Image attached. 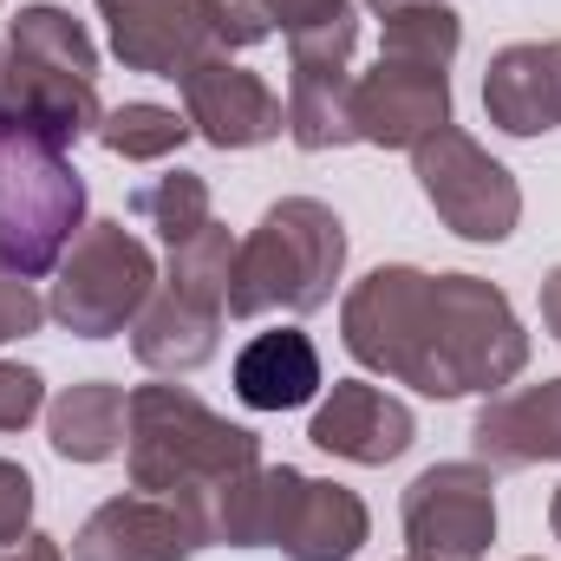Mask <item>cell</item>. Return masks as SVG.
I'll return each mask as SVG.
<instances>
[{"label":"cell","instance_id":"cell-1","mask_svg":"<svg viewBox=\"0 0 561 561\" xmlns=\"http://www.w3.org/2000/svg\"><path fill=\"white\" fill-rule=\"evenodd\" d=\"M340 346L419 399L503 392L529 366V333L510 294L483 275H424L412 262H379L340 300Z\"/></svg>","mask_w":561,"mask_h":561},{"label":"cell","instance_id":"cell-2","mask_svg":"<svg viewBox=\"0 0 561 561\" xmlns=\"http://www.w3.org/2000/svg\"><path fill=\"white\" fill-rule=\"evenodd\" d=\"M262 463V437L249 424H229L216 405H203L190 386H138L131 424H125V470L131 490L163 503H196L216 483Z\"/></svg>","mask_w":561,"mask_h":561},{"label":"cell","instance_id":"cell-3","mask_svg":"<svg viewBox=\"0 0 561 561\" xmlns=\"http://www.w3.org/2000/svg\"><path fill=\"white\" fill-rule=\"evenodd\" d=\"M346 275V222L320 196H280L236 242L229 268V320L262 313H320Z\"/></svg>","mask_w":561,"mask_h":561},{"label":"cell","instance_id":"cell-4","mask_svg":"<svg viewBox=\"0 0 561 561\" xmlns=\"http://www.w3.org/2000/svg\"><path fill=\"white\" fill-rule=\"evenodd\" d=\"M85 229V176L72 150L39 138H0V268L39 280Z\"/></svg>","mask_w":561,"mask_h":561},{"label":"cell","instance_id":"cell-5","mask_svg":"<svg viewBox=\"0 0 561 561\" xmlns=\"http://www.w3.org/2000/svg\"><path fill=\"white\" fill-rule=\"evenodd\" d=\"M157 280H163V268H157L150 242H144L138 229L99 216L59 255L46 313L72 340H112V333H131V320L144 313V300L157 294Z\"/></svg>","mask_w":561,"mask_h":561},{"label":"cell","instance_id":"cell-6","mask_svg":"<svg viewBox=\"0 0 561 561\" xmlns=\"http://www.w3.org/2000/svg\"><path fill=\"white\" fill-rule=\"evenodd\" d=\"M412 176H419L424 203L437 209V222L457 242H510L523 222V183L510 176V163H496L483 144L457 125H444L437 138L412 150Z\"/></svg>","mask_w":561,"mask_h":561},{"label":"cell","instance_id":"cell-7","mask_svg":"<svg viewBox=\"0 0 561 561\" xmlns=\"http://www.w3.org/2000/svg\"><path fill=\"white\" fill-rule=\"evenodd\" d=\"M399 523H405V556L483 561L496 542V470L477 457L431 463L405 483Z\"/></svg>","mask_w":561,"mask_h":561},{"label":"cell","instance_id":"cell-8","mask_svg":"<svg viewBox=\"0 0 561 561\" xmlns=\"http://www.w3.org/2000/svg\"><path fill=\"white\" fill-rule=\"evenodd\" d=\"M176 92H183L190 131L203 144H216V150H262L287 131V99L262 72L236 66L229 53H209L203 66H190L176 79Z\"/></svg>","mask_w":561,"mask_h":561},{"label":"cell","instance_id":"cell-9","mask_svg":"<svg viewBox=\"0 0 561 561\" xmlns=\"http://www.w3.org/2000/svg\"><path fill=\"white\" fill-rule=\"evenodd\" d=\"M450 125V72L419 59H386L353 72V138L373 150H419Z\"/></svg>","mask_w":561,"mask_h":561},{"label":"cell","instance_id":"cell-10","mask_svg":"<svg viewBox=\"0 0 561 561\" xmlns=\"http://www.w3.org/2000/svg\"><path fill=\"white\" fill-rule=\"evenodd\" d=\"M112 39V59L144 79H183L190 66H203L216 53L209 33V7L203 0H92Z\"/></svg>","mask_w":561,"mask_h":561},{"label":"cell","instance_id":"cell-11","mask_svg":"<svg viewBox=\"0 0 561 561\" xmlns=\"http://www.w3.org/2000/svg\"><path fill=\"white\" fill-rule=\"evenodd\" d=\"M366 536H373V516H366L359 490L280 463L275 536H268V549H280L287 561H353L366 549Z\"/></svg>","mask_w":561,"mask_h":561},{"label":"cell","instance_id":"cell-12","mask_svg":"<svg viewBox=\"0 0 561 561\" xmlns=\"http://www.w3.org/2000/svg\"><path fill=\"white\" fill-rule=\"evenodd\" d=\"M313 450L340 457V463H359V470H386L399 463L412 444H419V419L405 399H392L386 386H366V379H333V392L313 405L307 419Z\"/></svg>","mask_w":561,"mask_h":561},{"label":"cell","instance_id":"cell-13","mask_svg":"<svg viewBox=\"0 0 561 561\" xmlns=\"http://www.w3.org/2000/svg\"><path fill=\"white\" fill-rule=\"evenodd\" d=\"M0 112H7V131L39 138L53 150H72L79 138H99L105 99H99V79L53 72V66L20 59V53L0 46Z\"/></svg>","mask_w":561,"mask_h":561},{"label":"cell","instance_id":"cell-14","mask_svg":"<svg viewBox=\"0 0 561 561\" xmlns=\"http://www.w3.org/2000/svg\"><path fill=\"white\" fill-rule=\"evenodd\" d=\"M196 549L203 536L190 529V516L144 490L105 496L72 536V561H190Z\"/></svg>","mask_w":561,"mask_h":561},{"label":"cell","instance_id":"cell-15","mask_svg":"<svg viewBox=\"0 0 561 561\" xmlns=\"http://www.w3.org/2000/svg\"><path fill=\"white\" fill-rule=\"evenodd\" d=\"M483 118L503 138L561 131V39H516L483 66Z\"/></svg>","mask_w":561,"mask_h":561},{"label":"cell","instance_id":"cell-16","mask_svg":"<svg viewBox=\"0 0 561 561\" xmlns=\"http://www.w3.org/2000/svg\"><path fill=\"white\" fill-rule=\"evenodd\" d=\"M470 450L490 470H536L561 463V379L490 392L483 412L470 419Z\"/></svg>","mask_w":561,"mask_h":561},{"label":"cell","instance_id":"cell-17","mask_svg":"<svg viewBox=\"0 0 561 561\" xmlns=\"http://www.w3.org/2000/svg\"><path fill=\"white\" fill-rule=\"evenodd\" d=\"M222 320H229L222 300H203V294H183V287L157 280V294L144 300V313L131 320V353H138L144 373L183 379V373H196V366L216 359Z\"/></svg>","mask_w":561,"mask_h":561},{"label":"cell","instance_id":"cell-18","mask_svg":"<svg viewBox=\"0 0 561 561\" xmlns=\"http://www.w3.org/2000/svg\"><path fill=\"white\" fill-rule=\"evenodd\" d=\"M320 346L300 333V327H275V333H255L242 353H236V399L249 412H300L320 399Z\"/></svg>","mask_w":561,"mask_h":561},{"label":"cell","instance_id":"cell-19","mask_svg":"<svg viewBox=\"0 0 561 561\" xmlns=\"http://www.w3.org/2000/svg\"><path fill=\"white\" fill-rule=\"evenodd\" d=\"M125 424H131V392L112 379H79L59 386L46 405V444L66 463H112L125 450Z\"/></svg>","mask_w":561,"mask_h":561},{"label":"cell","instance_id":"cell-20","mask_svg":"<svg viewBox=\"0 0 561 561\" xmlns=\"http://www.w3.org/2000/svg\"><path fill=\"white\" fill-rule=\"evenodd\" d=\"M287 138L300 150H346L353 138V72H287Z\"/></svg>","mask_w":561,"mask_h":561},{"label":"cell","instance_id":"cell-21","mask_svg":"<svg viewBox=\"0 0 561 561\" xmlns=\"http://www.w3.org/2000/svg\"><path fill=\"white\" fill-rule=\"evenodd\" d=\"M7 53L20 59H39L53 72H79V79H99V46L85 33V20H72V7H53V0H33L7 20Z\"/></svg>","mask_w":561,"mask_h":561},{"label":"cell","instance_id":"cell-22","mask_svg":"<svg viewBox=\"0 0 561 561\" xmlns=\"http://www.w3.org/2000/svg\"><path fill=\"white\" fill-rule=\"evenodd\" d=\"M190 138H196L190 118L176 105H157V99L105 105V118H99V144L112 157H125V163H163V157H176Z\"/></svg>","mask_w":561,"mask_h":561},{"label":"cell","instance_id":"cell-23","mask_svg":"<svg viewBox=\"0 0 561 561\" xmlns=\"http://www.w3.org/2000/svg\"><path fill=\"white\" fill-rule=\"evenodd\" d=\"M131 216L144 229H157L163 249H176V242H190L196 229L216 222V203H209V183L196 170H163V176L131 190Z\"/></svg>","mask_w":561,"mask_h":561},{"label":"cell","instance_id":"cell-24","mask_svg":"<svg viewBox=\"0 0 561 561\" xmlns=\"http://www.w3.org/2000/svg\"><path fill=\"white\" fill-rule=\"evenodd\" d=\"M457 46H463V20L450 0H412L399 13H386V33H379L386 59H419V66H444V72H450Z\"/></svg>","mask_w":561,"mask_h":561},{"label":"cell","instance_id":"cell-25","mask_svg":"<svg viewBox=\"0 0 561 561\" xmlns=\"http://www.w3.org/2000/svg\"><path fill=\"white\" fill-rule=\"evenodd\" d=\"M229 268H236V236H229V222H209V229H196L190 242L170 249L163 280L183 287V294H203V300L229 307Z\"/></svg>","mask_w":561,"mask_h":561},{"label":"cell","instance_id":"cell-26","mask_svg":"<svg viewBox=\"0 0 561 561\" xmlns=\"http://www.w3.org/2000/svg\"><path fill=\"white\" fill-rule=\"evenodd\" d=\"M203 7H209L216 53H249V46L275 39V7L268 0H203Z\"/></svg>","mask_w":561,"mask_h":561},{"label":"cell","instance_id":"cell-27","mask_svg":"<svg viewBox=\"0 0 561 561\" xmlns=\"http://www.w3.org/2000/svg\"><path fill=\"white\" fill-rule=\"evenodd\" d=\"M53 313H46V294L33 287V280L7 275L0 268V346H13V340H26V333H39Z\"/></svg>","mask_w":561,"mask_h":561},{"label":"cell","instance_id":"cell-28","mask_svg":"<svg viewBox=\"0 0 561 561\" xmlns=\"http://www.w3.org/2000/svg\"><path fill=\"white\" fill-rule=\"evenodd\" d=\"M39 412H46V379L33 366L0 359V431H26Z\"/></svg>","mask_w":561,"mask_h":561},{"label":"cell","instance_id":"cell-29","mask_svg":"<svg viewBox=\"0 0 561 561\" xmlns=\"http://www.w3.org/2000/svg\"><path fill=\"white\" fill-rule=\"evenodd\" d=\"M275 7V33H320V26H340V20H359V0H268Z\"/></svg>","mask_w":561,"mask_h":561},{"label":"cell","instance_id":"cell-30","mask_svg":"<svg viewBox=\"0 0 561 561\" xmlns=\"http://www.w3.org/2000/svg\"><path fill=\"white\" fill-rule=\"evenodd\" d=\"M26 529H33V477L13 457H0V549L20 542Z\"/></svg>","mask_w":561,"mask_h":561},{"label":"cell","instance_id":"cell-31","mask_svg":"<svg viewBox=\"0 0 561 561\" xmlns=\"http://www.w3.org/2000/svg\"><path fill=\"white\" fill-rule=\"evenodd\" d=\"M0 561H66V549H59L53 536H39V529H26L20 542H7V549H0Z\"/></svg>","mask_w":561,"mask_h":561},{"label":"cell","instance_id":"cell-32","mask_svg":"<svg viewBox=\"0 0 561 561\" xmlns=\"http://www.w3.org/2000/svg\"><path fill=\"white\" fill-rule=\"evenodd\" d=\"M542 327H549V340L561 346V262L542 275Z\"/></svg>","mask_w":561,"mask_h":561},{"label":"cell","instance_id":"cell-33","mask_svg":"<svg viewBox=\"0 0 561 561\" xmlns=\"http://www.w3.org/2000/svg\"><path fill=\"white\" fill-rule=\"evenodd\" d=\"M359 7H373V13L386 20V13H399V7H412V0H359Z\"/></svg>","mask_w":561,"mask_h":561},{"label":"cell","instance_id":"cell-34","mask_svg":"<svg viewBox=\"0 0 561 561\" xmlns=\"http://www.w3.org/2000/svg\"><path fill=\"white\" fill-rule=\"evenodd\" d=\"M549 529H556V542H561V490L549 496Z\"/></svg>","mask_w":561,"mask_h":561},{"label":"cell","instance_id":"cell-35","mask_svg":"<svg viewBox=\"0 0 561 561\" xmlns=\"http://www.w3.org/2000/svg\"><path fill=\"white\" fill-rule=\"evenodd\" d=\"M0 138H13V131H7V112H0Z\"/></svg>","mask_w":561,"mask_h":561},{"label":"cell","instance_id":"cell-36","mask_svg":"<svg viewBox=\"0 0 561 561\" xmlns=\"http://www.w3.org/2000/svg\"><path fill=\"white\" fill-rule=\"evenodd\" d=\"M399 561H424V556H399Z\"/></svg>","mask_w":561,"mask_h":561},{"label":"cell","instance_id":"cell-37","mask_svg":"<svg viewBox=\"0 0 561 561\" xmlns=\"http://www.w3.org/2000/svg\"><path fill=\"white\" fill-rule=\"evenodd\" d=\"M523 561H536V556H523Z\"/></svg>","mask_w":561,"mask_h":561}]
</instances>
